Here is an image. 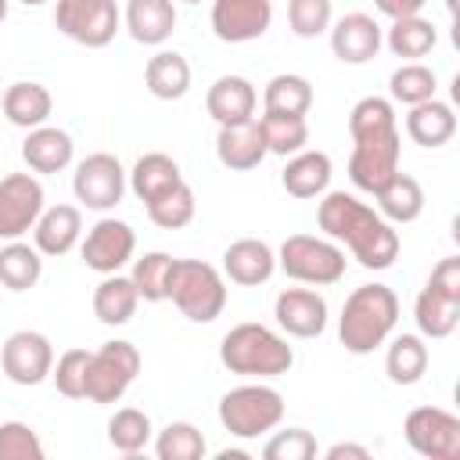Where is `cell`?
I'll return each instance as SVG.
<instances>
[{
    "mask_svg": "<svg viewBox=\"0 0 460 460\" xmlns=\"http://www.w3.org/2000/svg\"><path fill=\"white\" fill-rule=\"evenodd\" d=\"M316 223L334 244H345L363 270H388L399 259L395 226L356 194L323 190L316 205Z\"/></svg>",
    "mask_w": 460,
    "mask_h": 460,
    "instance_id": "1",
    "label": "cell"
},
{
    "mask_svg": "<svg viewBox=\"0 0 460 460\" xmlns=\"http://www.w3.org/2000/svg\"><path fill=\"white\" fill-rule=\"evenodd\" d=\"M399 320V298L388 284H359L338 316V341L352 356H370L388 341Z\"/></svg>",
    "mask_w": 460,
    "mask_h": 460,
    "instance_id": "2",
    "label": "cell"
},
{
    "mask_svg": "<svg viewBox=\"0 0 460 460\" xmlns=\"http://www.w3.org/2000/svg\"><path fill=\"white\" fill-rule=\"evenodd\" d=\"M219 363L241 377H280L295 367V349L266 323H237L219 341Z\"/></svg>",
    "mask_w": 460,
    "mask_h": 460,
    "instance_id": "3",
    "label": "cell"
},
{
    "mask_svg": "<svg viewBox=\"0 0 460 460\" xmlns=\"http://www.w3.org/2000/svg\"><path fill=\"white\" fill-rule=\"evenodd\" d=\"M169 298L187 320L212 323L226 305V280L212 262L176 259L169 273Z\"/></svg>",
    "mask_w": 460,
    "mask_h": 460,
    "instance_id": "4",
    "label": "cell"
},
{
    "mask_svg": "<svg viewBox=\"0 0 460 460\" xmlns=\"http://www.w3.org/2000/svg\"><path fill=\"white\" fill-rule=\"evenodd\" d=\"M277 270H284L298 284L331 288V284H338L345 277V252L331 237L291 234L277 248Z\"/></svg>",
    "mask_w": 460,
    "mask_h": 460,
    "instance_id": "5",
    "label": "cell"
},
{
    "mask_svg": "<svg viewBox=\"0 0 460 460\" xmlns=\"http://www.w3.org/2000/svg\"><path fill=\"white\" fill-rule=\"evenodd\" d=\"M284 420V395L270 385H237L219 399V424L234 438H259Z\"/></svg>",
    "mask_w": 460,
    "mask_h": 460,
    "instance_id": "6",
    "label": "cell"
},
{
    "mask_svg": "<svg viewBox=\"0 0 460 460\" xmlns=\"http://www.w3.org/2000/svg\"><path fill=\"white\" fill-rule=\"evenodd\" d=\"M140 374V349L133 341H104L97 352H90V367H86V395L90 402H119L129 385Z\"/></svg>",
    "mask_w": 460,
    "mask_h": 460,
    "instance_id": "7",
    "label": "cell"
},
{
    "mask_svg": "<svg viewBox=\"0 0 460 460\" xmlns=\"http://www.w3.org/2000/svg\"><path fill=\"white\" fill-rule=\"evenodd\" d=\"M54 25L79 47H108L122 25L115 0H58Z\"/></svg>",
    "mask_w": 460,
    "mask_h": 460,
    "instance_id": "8",
    "label": "cell"
},
{
    "mask_svg": "<svg viewBox=\"0 0 460 460\" xmlns=\"http://www.w3.org/2000/svg\"><path fill=\"white\" fill-rule=\"evenodd\" d=\"M402 435L417 456L456 460L460 456V417L442 406H417L402 420Z\"/></svg>",
    "mask_w": 460,
    "mask_h": 460,
    "instance_id": "9",
    "label": "cell"
},
{
    "mask_svg": "<svg viewBox=\"0 0 460 460\" xmlns=\"http://www.w3.org/2000/svg\"><path fill=\"white\" fill-rule=\"evenodd\" d=\"M72 194L79 205L93 212H111L126 194V169L115 155L93 151L86 155L72 172Z\"/></svg>",
    "mask_w": 460,
    "mask_h": 460,
    "instance_id": "10",
    "label": "cell"
},
{
    "mask_svg": "<svg viewBox=\"0 0 460 460\" xmlns=\"http://www.w3.org/2000/svg\"><path fill=\"white\" fill-rule=\"evenodd\" d=\"M352 158H349V180L367 190V194H377L395 172H399V158H402V137L399 129H388V133H377V137H363V140H352Z\"/></svg>",
    "mask_w": 460,
    "mask_h": 460,
    "instance_id": "11",
    "label": "cell"
},
{
    "mask_svg": "<svg viewBox=\"0 0 460 460\" xmlns=\"http://www.w3.org/2000/svg\"><path fill=\"white\" fill-rule=\"evenodd\" d=\"M43 201V183L32 172H7L0 180V241L25 237L47 208Z\"/></svg>",
    "mask_w": 460,
    "mask_h": 460,
    "instance_id": "12",
    "label": "cell"
},
{
    "mask_svg": "<svg viewBox=\"0 0 460 460\" xmlns=\"http://www.w3.org/2000/svg\"><path fill=\"white\" fill-rule=\"evenodd\" d=\"M0 370L7 381L32 388L43 385L54 370V345L47 334L40 331H14L4 345H0Z\"/></svg>",
    "mask_w": 460,
    "mask_h": 460,
    "instance_id": "13",
    "label": "cell"
},
{
    "mask_svg": "<svg viewBox=\"0 0 460 460\" xmlns=\"http://www.w3.org/2000/svg\"><path fill=\"white\" fill-rule=\"evenodd\" d=\"M79 252H83L86 270H93V273H101V277H104V273H119V270L133 259V252H137V234H133V226H129L126 219L101 216V219L86 230Z\"/></svg>",
    "mask_w": 460,
    "mask_h": 460,
    "instance_id": "14",
    "label": "cell"
},
{
    "mask_svg": "<svg viewBox=\"0 0 460 460\" xmlns=\"http://www.w3.org/2000/svg\"><path fill=\"white\" fill-rule=\"evenodd\" d=\"M212 32L223 43H252L273 22L270 0H212Z\"/></svg>",
    "mask_w": 460,
    "mask_h": 460,
    "instance_id": "15",
    "label": "cell"
},
{
    "mask_svg": "<svg viewBox=\"0 0 460 460\" xmlns=\"http://www.w3.org/2000/svg\"><path fill=\"white\" fill-rule=\"evenodd\" d=\"M273 316L291 338H320L327 331V302L313 288H284L273 302Z\"/></svg>",
    "mask_w": 460,
    "mask_h": 460,
    "instance_id": "16",
    "label": "cell"
},
{
    "mask_svg": "<svg viewBox=\"0 0 460 460\" xmlns=\"http://www.w3.org/2000/svg\"><path fill=\"white\" fill-rule=\"evenodd\" d=\"M327 32H331V50L341 65H367L370 58H377V50L385 43L381 25L363 11L341 14L338 22H331Z\"/></svg>",
    "mask_w": 460,
    "mask_h": 460,
    "instance_id": "17",
    "label": "cell"
},
{
    "mask_svg": "<svg viewBox=\"0 0 460 460\" xmlns=\"http://www.w3.org/2000/svg\"><path fill=\"white\" fill-rule=\"evenodd\" d=\"M277 273V252L259 237H241L223 252V277L241 288H259Z\"/></svg>",
    "mask_w": 460,
    "mask_h": 460,
    "instance_id": "18",
    "label": "cell"
},
{
    "mask_svg": "<svg viewBox=\"0 0 460 460\" xmlns=\"http://www.w3.org/2000/svg\"><path fill=\"white\" fill-rule=\"evenodd\" d=\"M266 155H270V151H266V137H262L259 119L234 122V126H219L216 158H219L230 172H248V169H255Z\"/></svg>",
    "mask_w": 460,
    "mask_h": 460,
    "instance_id": "19",
    "label": "cell"
},
{
    "mask_svg": "<svg viewBox=\"0 0 460 460\" xmlns=\"http://www.w3.org/2000/svg\"><path fill=\"white\" fill-rule=\"evenodd\" d=\"M83 237V212L75 205H50L40 212L36 226H32V244L40 248V255H68Z\"/></svg>",
    "mask_w": 460,
    "mask_h": 460,
    "instance_id": "20",
    "label": "cell"
},
{
    "mask_svg": "<svg viewBox=\"0 0 460 460\" xmlns=\"http://www.w3.org/2000/svg\"><path fill=\"white\" fill-rule=\"evenodd\" d=\"M72 158H75V144H72V137H68L65 129H58V126H47V122H43V126L29 129L25 140H22V162H25L32 172H43V176L61 172V169L72 165Z\"/></svg>",
    "mask_w": 460,
    "mask_h": 460,
    "instance_id": "21",
    "label": "cell"
},
{
    "mask_svg": "<svg viewBox=\"0 0 460 460\" xmlns=\"http://www.w3.org/2000/svg\"><path fill=\"white\" fill-rule=\"evenodd\" d=\"M255 104H259V93L244 75H219L205 93V108L219 126L255 119Z\"/></svg>",
    "mask_w": 460,
    "mask_h": 460,
    "instance_id": "22",
    "label": "cell"
},
{
    "mask_svg": "<svg viewBox=\"0 0 460 460\" xmlns=\"http://www.w3.org/2000/svg\"><path fill=\"white\" fill-rule=\"evenodd\" d=\"M0 111H4V119H7L11 126H18V129H36V126H43V122L50 119L54 97H50V90H47L43 83L18 79V83H11V86L4 90Z\"/></svg>",
    "mask_w": 460,
    "mask_h": 460,
    "instance_id": "23",
    "label": "cell"
},
{
    "mask_svg": "<svg viewBox=\"0 0 460 460\" xmlns=\"http://www.w3.org/2000/svg\"><path fill=\"white\" fill-rule=\"evenodd\" d=\"M122 22L137 43L162 47L176 29V0H129Z\"/></svg>",
    "mask_w": 460,
    "mask_h": 460,
    "instance_id": "24",
    "label": "cell"
},
{
    "mask_svg": "<svg viewBox=\"0 0 460 460\" xmlns=\"http://www.w3.org/2000/svg\"><path fill=\"white\" fill-rule=\"evenodd\" d=\"M331 158L323 151H309L302 147L298 155L288 158V165L280 169V187L291 194V198H320L327 187H331Z\"/></svg>",
    "mask_w": 460,
    "mask_h": 460,
    "instance_id": "25",
    "label": "cell"
},
{
    "mask_svg": "<svg viewBox=\"0 0 460 460\" xmlns=\"http://www.w3.org/2000/svg\"><path fill=\"white\" fill-rule=\"evenodd\" d=\"M406 133L420 147H442L456 133V111L438 97L420 101V104H413L406 111Z\"/></svg>",
    "mask_w": 460,
    "mask_h": 460,
    "instance_id": "26",
    "label": "cell"
},
{
    "mask_svg": "<svg viewBox=\"0 0 460 460\" xmlns=\"http://www.w3.org/2000/svg\"><path fill=\"white\" fill-rule=\"evenodd\" d=\"M180 180H183V172H180L176 158H169L165 151H147V155H140V158L133 162V169L126 172L129 190H133L144 205H147V201H155L158 194L172 190Z\"/></svg>",
    "mask_w": 460,
    "mask_h": 460,
    "instance_id": "27",
    "label": "cell"
},
{
    "mask_svg": "<svg viewBox=\"0 0 460 460\" xmlns=\"http://www.w3.org/2000/svg\"><path fill=\"white\" fill-rule=\"evenodd\" d=\"M140 305V295L133 288L129 277L122 273H104V280L93 288V316L104 323V327H122L133 320Z\"/></svg>",
    "mask_w": 460,
    "mask_h": 460,
    "instance_id": "28",
    "label": "cell"
},
{
    "mask_svg": "<svg viewBox=\"0 0 460 460\" xmlns=\"http://www.w3.org/2000/svg\"><path fill=\"white\" fill-rule=\"evenodd\" d=\"M413 320H417L420 338H449L460 323V298H449L438 288L424 284L413 302Z\"/></svg>",
    "mask_w": 460,
    "mask_h": 460,
    "instance_id": "29",
    "label": "cell"
},
{
    "mask_svg": "<svg viewBox=\"0 0 460 460\" xmlns=\"http://www.w3.org/2000/svg\"><path fill=\"white\" fill-rule=\"evenodd\" d=\"M144 86L158 101H180L190 90V65L176 50H158L144 68Z\"/></svg>",
    "mask_w": 460,
    "mask_h": 460,
    "instance_id": "30",
    "label": "cell"
},
{
    "mask_svg": "<svg viewBox=\"0 0 460 460\" xmlns=\"http://www.w3.org/2000/svg\"><path fill=\"white\" fill-rule=\"evenodd\" d=\"M377 212L395 226V223H413L424 212V187L410 176V172H395L377 194Z\"/></svg>",
    "mask_w": 460,
    "mask_h": 460,
    "instance_id": "31",
    "label": "cell"
},
{
    "mask_svg": "<svg viewBox=\"0 0 460 460\" xmlns=\"http://www.w3.org/2000/svg\"><path fill=\"white\" fill-rule=\"evenodd\" d=\"M40 277H43V255L36 244H25L18 237L0 248V284L7 291H29L40 284Z\"/></svg>",
    "mask_w": 460,
    "mask_h": 460,
    "instance_id": "32",
    "label": "cell"
},
{
    "mask_svg": "<svg viewBox=\"0 0 460 460\" xmlns=\"http://www.w3.org/2000/svg\"><path fill=\"white\" fill-rule=\"evenodd\" d=\"M385 43H388V50H392L395 58H402V61H420V58H428V54L435 50L438 29H435L428 18H420V14L395 18L392 29L385 32Z\"/></svg>",
    "mask_w": 460,
    "mask_h": 460,
    "instance_id": "33",
    "label": "cell"
},
{
    "mask_svg": "<svg viewBox=\"0 0 460 460\" xmlns=\"http://www.w3.org/2000/svg\"><path fill=\"white\" fill-rule=\"evenodd\" d=\"M313 108V83L295 72H280L262 90V111L266 115H305Z\"/></svg>",
    "mask_w": 460,
    "mask_h": 460,
    "instance_id": "34",
    "label": "cell"
},
{
    "mask_svg": "<svg viewBox=\"0 0 460 460\" xmlns=\"http://www.w3.org/2000/svg\"><path fill=\"white\" fill-rule=\"evenodd\" d=\"M385 374L392 385H417L428 374V345L420 334H399L392 338L385 352Z\"/></svg>",
    "mask_w": 460,
    "mask_h": 460,
    "instance_id": "35",
    "label": "cell"
},
{
    "mask_svg": "<svg viewBox=\"0 0 460 460\" xmlns=\"http://www.w3.org/2000/svg\"><path fill=\"white\" fill-rule=\"evenodd\" d=\"M151 438H155V428H151V417L144 410L122 406V410L111 413V420H108V442H111V449L133 456V453L147 449Z\"/></svg>",
    "mask_w": 460,
    "mask_h": 460,
    "instance_id": "36",
    "label": "cell"
},
{
    "mask_svg": "<svg viewBox=\"0 0 460 460\" xmlns=\"http://www.w3.org/2000/svg\"><path fill=\"white\" fill-rule=\"evenodd\" d=\"M262 137H266V151L291 158L309 144V122L305 115H262L259 119Z\"/></svg>",
    "mask_w": 460,
    "mask_h": 460,
    "instance_id": "37",
    "label": "cell"
},
{
    "mask_svg": "<svg viewBox=\"0 0 460 460\" xmlns=\"http://www.w3.org/2000/svg\"><path fill=\"white\" fill-rule=\"evenodd\" d=\"M435 90H438V79H435V72H431L428 65H420V61H402V65L392 72V79H388L392 101H399V104H406V108H413V104H420V101H431Z\"/></svg>",
    "mask_w": 460,
    "mask_h": 460,
    "instance_id": "38",
    "label": "cell"
},
{
    "mask_svg": "<svg viewBox=\"0 0 460 460\" xmlns=\"http://www.w3.org/2000/svg\"><path fill=\"white\" fill-rule=\"evenodd\" d=\"M144 208H147V219H151L155 226H162V230H180V226H187V223L194 219L198 201H194L190 183H187V180H180L172 190L158 194V198H155V201H147Z\"/></svg>",
    "mask_w": 460,
    "mask_h": 460,
    "instance_id": "39",
    "label": "cell"
},
{
    "mask_svg": "<svg viewBox=\"0 0 460 460\" xmlns=\"http://www.w3.org/2000/svg\"><path fill=\"white\" fill-rule=\"evenodd\" d=\"M172 255L169 252H147L144 259H133V288L144 302H165L169 298V273H172Z\"/></svg>",
    "mask_w": 460,
    "mask_h": 460,
    "instance_id": "40",
    "label": "cell"
},
{
    "mask_svg": "<svg viewBox=\"0 0 460 460\" xmlns=\"http://www.w3.org/2000/svg\"><path fill=\"white\" fill-rule=\"evenodd\" d=\"M208 453L205 435L190 420H172L155 435V456L158 460H201Z\"/></svg>",
    "mask_w": 460,
    "mask_h": 460,
    "instance_id": "41",
    "label": "cell"
},
{
    "mask_svg": "<svg viewBox=\"0 0 460 460\" xmlns=\"http://www.w3.org/2000/svg\"><path fill=\"white\" fill-rule=\"evenodd\" d=\"M388 129H399L395 126V104L388 97H363V101L352 104V111H349L352 140L377 137V133H388Z\"/></svg>",
    "mask_w": 460,
    "mask_h": 460,
    "instance_id": "42",
    "label": "cell"
},
{
    "mask_svg": "<svg viewBox=\"0 0 460 460\" xmlns=\"http://www.w3.org/2000/svg\"><path fill=\"white\" fill-rule=\"evenodd\" d=\"M334 7L331 0H288V25L302 40H316L331 29Z\"/></svg>",
    "mask_w": 460,
    "mask_h": 460,
    "instance_id": "43",
    "label": "cell"
},
{
    "mask_svg": "<svg viewBox=\"0 0 460 460\" xmlns=\"http://www.w3.org/2000/svg\"><path fill=\"white\" fill-rule=\"evenodd\" d=\"M86 367H90V349H68L58 356L50 381L65 399H83L86 395Z\"/></svg>",
    "mask_w": 460,
    "mask_h": 460,
    "instance_id": "44",
    "label": "cell"
},
{
    "mask_svg": "<svg viewBox=\"0 0 460 460\" xmlns=\"http://www.w3.org/2000/svg\"><path fill=\"white\" fill-rule=\"evenodd\" d=\"M0 460H43V442L25 420L0 424Z\"/></svg>",
    "mask_w": 460,
    "mask_h": 460,
    "instance_id": "45",
    "label": "cell"
},
{
    "mask_svg": "<svg viewBox=\"0 0 460 460\" xmlns=\"http://www.w3.org/2000/svg\"><path fill=\"white\" fill-rule=\"evenodd\" d=\"M262 456L266 460H313L316 456V438L305 428H288V431H277L262 446Z\"/></svg>",
    "mask_w": 460,
    "mask_h": 460,
    "instance_id": "46",
    "label": "cell"
},
{
    "mask_svg": "<svg viewBox=\"0 0 460 460\" xmlns=\"http://www.w3.org/2000/svg\"><path fill=\"white\" fill-rule=\"evenodd\" d=\"M428 284L438 288V291L449 295V298H460V255L438 259L435 270H431V277H428Z\"/></svg>",
    "mask_w": 460,
    "mask_h": 460,
    "instance_id": "47",
    "label": "cell"
},
{
    "mask_svg": "<svg viewBox=\"0 0 460 460\" xmlns=\"http://www.w3.org/2000/svg\"><path fill=\"white\" fill-rule=\"evenodd\" d=\"M428 0H374V7L385 14V18H410V14H420Z\"/></svg>",
    "mask_w": 460,
    "mask_h": 460,
    "instance_id": "48",
    "label": "cell"
},
{
    "mask_svg": "<svg viewBox=\"0 0 460 460\" xmlns=\"http://www.w3.org/2000/svg\"><path fill=\"white\" fill-rule=\"evenodd\" d=\"M323 456H327V460H345V456H352V460H367L370 449H367V446H356V442H334Z\"/></svg>",
    "mask_w": 460,
    "mask_h": 460,
    "instance_id": "49",
    "label": "cell"
},
{
    "mask_svg": "<svg viewBox=\"0 0 460 460\" xmlns=\"http://www.w3.org/2000/svg\"><path fill=\"white\" fill-rule=\"evenodd\" d=\"M216 456H219V460H248V453H244V449H219Z\"/></svg>",
    "mask_w": 460,
    "mask_h": 460,
    "instance_id": "50",
    "label": "cell"
},
{
    "mask_svg": "<svg viewBox=\"0 0 460 460\" xmlns=\"http://www.w3.org/2000/svg\"><path fill=\"white\" fill-rule=\"evenodd\" d=\"M7 11H11V0H0V22L7 18Z\"/></svg>",
    "mask_w": 460,
    "mask_h": 460,
    "instance_id": "51",
    "label": "cell"
},
{
    "mask_svg": "<svg viewBox=\"0 0 460 460\" xmlns=\"http://www.w3.org/2000/svg\"><path fill=\"white\" fill-rule=\"evenodd\" d=\"M25 7H40V4H47V0H22Z\"/></svg>",
    "mask_w": 460,
    "mask_h": 460,
    "instance_id": "52",
    "label": "cell"
},
{
    "mask_svg": "<svg viewBox=\"0 0 460 460\" xmlns=\"http://www.w3.org/2000/svg\"><path fill=\"white\" fill-rule=\"evenodd\" d=\"M183 4H201V0H183Z\"/></svg>",
    "mask_w": 460,
    "mask_h": 460,
    "instance_id": "53",
    "label": "cell"
},
{
    "mask_svg": "<svg viewBox=\"0 0 460 460\" xmlns=\"http://www.w3.org/2000/svg\"><path fill=\"white\" fill-rule=\"evenodd\" d=\"M0 97H4V90H0Z\"/></svg>",
    "mask_w": 460,
    "mask_h": 460,
    "instance_id": "54",
    "label": "cell"
}]
</instances>
